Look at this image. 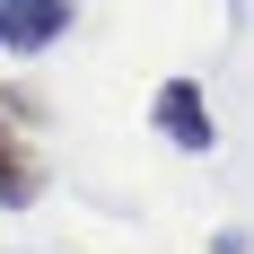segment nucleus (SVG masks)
<instances>
[{
	"label": "nucleus",
	"mask_w": 254,
	"mask_h": 254,
	"mask_svg": "<svg viewBox=\"0 0 254 254\" xmlns=\"http://www.w3.org/2000/svg\"><path fill=\"white\" fill-rule=\"evenodd\" d=\"M149 123L176 140L184 158H202V149H219V123H210V97L193 88V79H158V97H149Z\"/></svg>",
	"instance_id": "obj_1"
},
{
	"label": "nucleus",
	"mask_w": 254,
	"mask_h": 254,
	"mask_svg": "<svg viewBox=\"0 0 254 254\" xmlns=\"http://www.w3.org/2000/svg\"><path fill=\"white\" fill-rule=\"evenodd\" d=\"M62 26H70V0H0V53H44L62 44Z\"/></svg>",
	"instance_id": "obj_2"
},
{
	"label": "nucleus",
	"mask_w": 254,
	"mask_h": 254,
	"mask_svg": "<svg viewBox=\"0 0 254 254\" xmlns=\"http://www.w3.org/2000/svg\"><path fill=\"white\" fill-rule=\"evenodd\" d=\"M35 193H44V158H35V140H26V131L0 123V210H26Z\"/></svg>",
	"instance_id": "obj_3"
}]
</instances>
